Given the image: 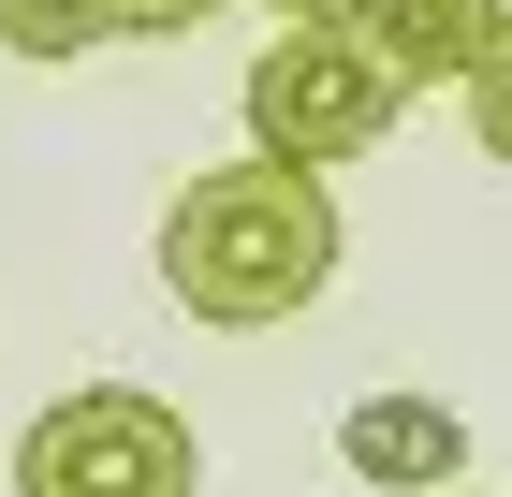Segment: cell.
Masks as SVG:
<instances>
[{"label":"cell","mask_w":512,"mask_h":497,"mask_svg":"<svg viewBox=\"0 0 512 497\" xmlns=\"http://www.w3.org/2000/svg\"><path fill=\"white\" fill-rule=\"evenodd\" d=\"M220 0H132V44H161V30H205Z\"/></svg>","instance_id":"cell-8"},{"label":"cell","mask_w":512,"mask_h":497,"mask_svg":"<svg viewBox=\"0 0 512 497\" xmlns=\"http://www.w3.org/2000/svg\"><path fill=\"white\" fill-rule=\"evenodd\" d=\"M337 191L293 176V161H220L161 205V293L220 322V337H264V322H308L337 293Z\"/></svg>","instance_id":"cell-1"},{"label":"cell","mask_w":512,"mask_h":497,"mask_svg":"<svg viewBox=\"0 0 512 497\" xmlns=\"http://www.w3.org/2000/svg\"><path fill=\"white\" fill-rule=\"evenodd\" d=\"M264 15H278V30H322V15H352V0H264Z\"/></svg>","instance_id":"cell-9"},{"label":"cell","mask_w":512,"mask_h":497,"mask_svg":"<svg viewBox=\"0 0 512 497\" xmlns=\"http://www.w3.org/2000/svg\"><path fill=\"white\" fill-rule=\"evenodd\" d=\"M0 44L15 59H88V44H132V0H0Z\"/></svg>","instance_id":"cell-6"},{"label":"cell","mask_w":512,"mask_h":497,"mask_svg":"<svg viewBox=\"0 0 512 497\" xmlns=\"http://www.w3.org/2000/svg\"><path fill=\"white\" fill-rule=\"evenodd\" d=\"M352 30L381 44L410 88H469L483 59H498V30H512V0H352Z\"/></svg>","instance_id":"cell-5"},{"label":"cell","mask_w":512,"mask_h":497,"mask_svg":"<svg viewBox=\"0 0 512 497\" xmlns=\"http://www.w3.org/2000/svg\"><path fill=\"white\" fill-rule=\"evenodd\" d=\"M454 103H469V147H483V161H512V30H498V59H483Z\"/></svg>","instance_id":"cell-7"},{"label":"cell","mask_w":512,"mask_h":497,"mask_svg":"<svg viewBox=\"0 0 512 497\" xmlns=\"http://www.w3.org/2000/svg\"><path fill=\"white\" fill-rule=\"evenodd\" d=\"M249 161H293V176H322V161H366L395 132V103H410V74H395L381 44L352 30V15H322V30H278L264 59H249Z\"/></svg>","instance_id":"cell-2"},{"label":"cell","mask_w":512,"mask_h":497,"mask_svg":"<svg viewBox=\"0 0 512 497\" xmlns=\"http://www.w3.org/2000/svg\"><path fill=\"white\" fill-rule=\"evenodd\" d=\"M337 468L381 497H439L469 468V410H439V395H352L337 410Z\"/></svg>","instance_id":"cell-4"},{"label":"cell","mask_w":512,"mask_h":497,"mask_svg":"<svg viewBox=\"0 0 512 497\" xmlns=\"http://www.w3.org/2000/svg\"><path fill=\"white\" fill-rule=\"evenodd\" d=\"M15 497H205V439L176 395L88 381V395H44L15 424Z\"/></svg>","instance_id":"cell-3"}]
</instances>
